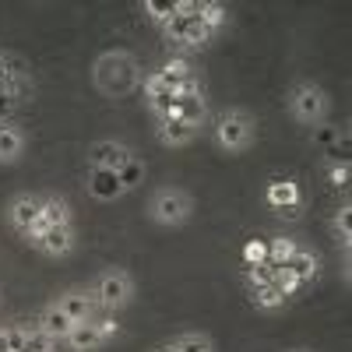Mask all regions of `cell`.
<instances>
[{"label": "cell", "mask_w": 352, "mask_h": 352, "mask_svg": "<svg viewBox=\"0 0 352 352\" xmlns=\"http://www.w3.org/2000/svg\"><path fill=\"white\" fill-rule=\"evenodd\" d=\"M0 352H11L8 349V324H0Z\"/></svg>", "instance_id": "e575fe53"}, {"label": "cell", "mask_w": 352, "mask_h": 352, "mask_svg": "<svg viewBox=\"0 0 352 352\" xmlns=\"http://www.w3.org/2000/svg\"><path fill=\"white\" fill-rule=\"evenodd\" d=\"M85 190H88L92 201H102V204H113V201L127 197V190L120 187V176L109 173V169H88L85 173Z\"/></svg>", "instance_id": "9a60e30c"}, {"label": "cell", "mask_w": 352, "mask_h": 352, "mask_svg": "<svg viewBox=\"0 0 352 352\" xmlns=\"http://www.w3.org/2000/svg\"><path fill=\"white\" fill-rule=\"evenodd\" d=\"M152 124H155L152 134H155V141L162 144V148H187V144H194L201 138V131L187 127L180 116H159V120H152Z\"/></svg>", "instance_id": "5bb4252c"}, {"label": "cell", "mask_w": 352, "mask_h": 352, "mask_svg": "<svg viewBox=\"0 0 352 352\" xmlns=\"http://www.w3.org/2000/svg\"><path fill=\"white\" fill-rule=\"evenodd\" d=\"M320 268H324V261H320V250H317V247H307V243H300L296 257L289 261V272L296 275L303 285H314V282L320 278Z\"/></svg>", "instance_id": "44dd1931"}, {"label": "cell", "mask_w": 352, "mask_h": 352, "mask_svg": "<svg viewBox=\"0 0 352 352\" xmlns=\"http://www.w3.org/2000/svg\"><path fill=\"white\" fill-rule=\"evenodd\" d=\"M39 215H43V194H32V190H21V194L8 197V204H4V222H8L11 232H18V236Z\"/></svg>", "instance_id": "8fae6325"}, {"label": "cell", "mask_w": 352, "mask_h": 352, "mask_svg": "<svg viewBox=\"0 0 352 352\" xmlns=\"http://www.w3.org/2000/svg\"><path fill=\"white\" fill-rule=\"evenodd\" d=\"M138 92H141V99H144V109H148V116L152 120H159V116H173L176 113V92L162 81V74L155 71V67H148L141 74V85H138Z\"/></svg>", "instance_id": "9c48e42d"}, {"label": "cell", "mask_w": 352, "mask_h": 352, "mask_svg": "<svg viewBox=\"0 0 352 352\" xmlns=\"http://www.w3.org/2000/svg\"><path fill=\"white\" fill-rule=\"evenodd\" d=\"M194 11H197V18L204 21V28L219 39V32L229 25V8L226 4H219V0H194Z\"/></svg>", "instance_id": "4316f807"}, {"label": "cell", "mask_w": 352, "mask_h": 352, "mask_svg": "<svg viewBox=\"0 0 352 352\" xmlns=\"http://www.w3.org/2000/svg\"><path fill=\"white\" fill-rule=\"evenodd\" d=\"M155 352H173V345H169V342H166V345H159V349H155Z\"/></svg>", "instance_id": "8d00e7d4"}, {"label": "cell", "mask_w": 352, "mask_h": 352, "mask_svg": "<svg viewBox=\"0 0 352 352\" xmlns=\"http://www.w3.org/2000/svg\"><path fill=\"white\" fill-rule=\"evenodd\" d=\"M28 250H36L46 261H67L78 250V229L74 226H50L46 232L28 243Z\"/></svg>", "instance_id": "30bf717a"}, {"label": "cell", "mask_w": 352, "mask_h": 352, "mask_svg": "<svg viewBox=\"0 0 352 352\" xmlns=\"http://www.w3.org/2000/svg\"><path fill=\"white\" fill-rule=\"evenodd\" d=\"M85 289L92 296V303L99 307V314H120L138 296V282L124 264H109V268L96 272L92 282H85Z\"/></svg>", "instance_id": "5b68a950"}, {"label": "cell", "mask_w": 352, "mask_h": 352, "mask_svg": "<svg viewBox=\"0 0 352 352\" xmlns=\"http://www.w3.org/2000/svg\"><path fill=\"white\" fill-rule=\"evenodd\" d=\"M53 303L60 307L74 324H88V320H96L99 317V307L92 303V296H88V289L85 285H67V289H60L53 296Z\"/></svg>", "instance_id": "7c38bea8"}, {"label": "cell", "mask_w": 352, "mask_h": 352, "mask_svg": "<svg viewBox=\"0 0 352 352\" xmlns=\"http://www.w3.org/2000/svg\"><path fill=\"white\" fill-rule=\"evenodd\" d=\"M159 36H162L169 53H184V56H194V53L208 50L215 43V36L204 28V21L194 11V0H180V14H176Z\"/></svg>", "instance_id": "8992f818"}, {"label": "cell", "mask_w": 352, "mask_h": 352, "mask_svg": "<svg viewBox=\"0 0 352 352\" xmlns=\"http://www.w3.org/2000/svg\"><path fill=\"white\" fill-rule=\"evenodd\" d=\"M194 212H197V201L180 184H162L144 201V219L159 229H184V226H190Z\"/></svg>", "instance_id": "277c9868"}, {"label": "cell", "mask_w": 352, "mask_h": 352, "mask_svg": "<svg viewBox=\"0 0 352 352\" xmlns=\"http://www.w3.org/2000/svg\"><path fill=\"white\" fill-rule=\"evenodd\" d=\"M240 261H243V268L268 261V236H250V240L243 243V250H240Z\"/></svg>", "instance_id": "4dcf8cb0"}, {"label": "cell", "mask_w": 352, "mask_h": 352, "mask_svg": "<svg viewBox=\"0 0 352 352\" xmlns=\"http://www.w3.org/2000/svg\"><path fill=\"white\" fill-rule=\"evenodd\" d=\"M155 71L162 74V81L173 88V92H176L180 85H187V81H194V78L204 74V71L194 64V56H184V53H166V56H162V64H159Z\"/></svg>", "instance_id": "2e32d148"}, {"label": "cell", "mask_w": 352, "mask_h": 352, "mask_svg": "<svg viewBox=\"0 0 352 352\" xmlns=\"http://www.w3.org/2000/svg\"><path fill=\"white\" fill-rule=\"evenodd\" d=\"M106 345H109V342L99 335V328L92 324V320H88V324H74L71 335L60 342L64 352H102Z\"/></svg>", "instance_id": "ffe728a7"}, {"label": "cell", "mask_w": 352, "mask_h": 352, "mask_svg": "<svg viewBox=\"0 0 352 352\" xmlns=\"http://www.w3.org/2000/svg\"><path fill=\"white\" fill-rule=\"evenodd\" d=\"M169 345L173 352H215V338L208 331H180Z\"/></svg>", "instance_id": "83f0119b"}, {"label": "cell", "mask_w": 352, "mask_h": 352, "mask_svg": "<svg viewBox=\"0 0 352 352\" xmlns=\"http://www.w3.org/2000/svg\"><path fill=\"white\" fill-rule=\"evenodd\" d=\"M92 324L99 328V335L106 338V342H113V338H120V320H116V314H99L96 320H92Z\"/></svg>", "instance_id": "836d02e7"}, {"label": "cell", "mask_w": 352, "mask_h": 352, "mask_svg": "<svg viewBox=\"0 0 352 352\" xmlns=\"http://www.w3.org/2000/svg\"><path fill=\"white\" fill-rule=\"evenodd\" d=\"M300 243L303 240L289 236V232H272V236H268V261L275 264V268H289V261L296 257Z\"/></svg>", "instance_id": "484cf974"}, {"label": "cell", "mask_w": 352, "mask_h": 352, "mask_svg": "<svg viewBox=\"0 0 352 352\" xmlns=\"http://www.w3.org/2000/svg\"><path fill=\"white\" fill-rule=\"evenodd\" d=\"M25 352H60V342H53L36 320L28 324V342H25Z\"/></svg>", "instance_id": "1f68e13d"}, {"label": "cell", "mask_w": 352, "mask_h": 352, "mask_svg": "<svg viewBox=\"0 0 352 352\" xmlns=\"http://www.w3.org/2000/svg\"><path fill=\"white\" fill-rule=\"evenodd\" d=\"M138 11H141V18H144V21L155 25L159 32H162V28H166L176 14H180V0H141Z\"/></svg>", "instance_id": "d4e9b609"}, {"label": "cell", "mask_w": 352, "mask_h": 352, "mask_svg": "<svg viewBox=\"0 0 352 352\" xmlns=\"http://www.w3.org/2000/svg\"><path fill=\"white\" fill-rule=\"evenodd\" d=\"M36 324H39V328H43V331H46L53 342H64V338L71 335V328H74V320H71V317H67L60 307H56V303L50 300V303H43V307H39V314H36Z\"/></svg>", "instance_id": "d6986e66"}, {"label": "cell", "mask_w": 352, "mask_h": 352, "mask_svg": "<svg viewBox=\"0 0 352 352\" xmlns=\"http://www.w3.org/2000/svg\"><path fill=\"white\" fill-rule=\"evenodd\" d=\"M282 352H314L310 345H292V349H282Z\"/></svg>", "instance_id": "d590c367"}, {"label": "cell", "mask_w": 352, "mask_h": 352, "mask_svg": "<svg viewBox=\"0 0 352 352\" xmlns=\"http://www.w3.org/2000/svg\"><path fill=\"white\" fill-rule=\"evenodd\" d=\"M285 113H289V120L296 124V127H320V124H328V116H331V96H328V88L314 81V78H296L289 88H285Z\"/></svg>", "instance_id": "3957f363"}, {"label": "cell", "mask_w": 352, "mask_h": 352, "mask_svg": "<svg viewBox=\"0 0 352 352\" xmlns=\"http://www.w3.org/2000/svg\"><path fill=\"white\" fill-rule=\"evenodd\" d=\"M317 176L331 194H342L349 197V184H352V159L345 155H320L317 162Z\"/></svg>", "instance_id": "4fadbf2b"}, {"label": "cell", "mask_w": 352, "mask_h": 352, "mask_svg": "<svg viewBox=\"0 0 352 352\" xmlns=\"http://www.w3.org/2000/svg\"><path fill=\"white\" fill-rule=\"evenodd\" d=\"M247 300H250V307L257 310V314H264V317H272V314H282L285 307H289V300L278 292V285L272 282V285H257V289H247Z\"/></svg>", "instance_id": "603a6c76"}, {"label": "cell", "mask_w": 352, "mask_h": 352, "mask_svg": "<svg viewBox=\"0 0 352 352\" xmlns=\"http://www.w3.org/2000/svg\"><path fill=\"white\" fill-rule=\"evenodd\" d=\"M328 236L335 240V247L345 254L352 250V201L342 197L335 208L328 212Z\"/></svg>", "instance_id": "ac0fdd59"}, {"label": "cell", "mask_w": 352, "mask_h": 352, "mask_svg": "<svg viewBox=\"0 0 352 352\" xmlns=\"http://www.w3.org/2000/svg\"><path fill=\"white\" fill-rule=\"evenodd\" d=\"M39 222L50 229V226H74V208L64 194H43V215Z\"/></svg>", "instance_id": "cb8c5ba5"}, {"label": "cell", "mask_w": 352, "mask_h": 352, "mask_svg": "<svg viewBox=\"0 0 352 352\" xmlns=\"http://www.w3.org/2000/svg\"><path fill=\"white\" fill-rule=\"evenodd\" d=\"M134 155H138V148L124 138H96V141H88V148H85L88 169H109V173H116Z\"/></svg>", "instance_id": "ba28073f"}, {"label": "cell", "mask_w": 352, "mask_h": 352, "mask_svg": "<svg viewBox=\"0 0 352 352\" xmlns=\"http://www.w3.org/2000/svg\"><path fill=\"white\" fill-rule=\"evenodd\" d=\"M116 176H120V187L131 194V190H138V187L144 184V176H148V166H144L141 155H134L131 162H124L120 169H116Z\"/></svg>", "instance_id": "f1b7e54d"}, {"label": "cell", "mask_w": 352, "mask_h": 352, "mask_svg": "<svg viewBox=\"0 0 352 352\" xmlns=\"http://www.w3.org/2000/svg\"><path fill=\"white\" fill-rule=\"evenodd\" d=\"M28 152V131L21 124H0V166H18Z\"/></svg>", "instance_id": "e0dca14e"}, {"label": "cell", "mask_w": 352, "mask_h": 352, "mask_svg": "<svg viewBox=\"0 0 352 352\" xmlns=\"http://www.w3.org/2000/svg\"><path fill=\"white\" fill-rule=\"evenodd\" d=\"M212 148L219 155H247L254 144H257V116L247 106H222L212 109V120L204 127Z\"/></svg>", "instance_id": "7a4b0ae2"}, {"label": "cell", "mask_w": 352, "mask_h": 352, "mask_svg": "<svg viewBox=\"0 0 352 352\" xmlns=\"http://www.w3.org/2000/svg\"><path fill=\"white\" fill-rule=\"evenodd\" d=\"M141 74H144L141 60L131 50H124V46L102 50L92 60V67H88L92 88L99 96H106V99H127V96H134L138 85H141Z\"/></svg>", "instance_id": "6da1fadb"}, {"label": "cell", "mask_w": 352, "mask_h": 352, "mask_svg": "<svg viewBox=\"0 0 352 352\" xmlns=\"http://www.w3.org/2000/svg\"><path fill=\"white\" fill-rule=\"evenodd\" d=\"M173 116H180V120L194 131L204 134V127H208L212 120V106H208V96H190V99H180L176 102V113Z\"/></svg>", "instance_id": "7402d4cb"}, {"label": "cell", "mask_w": 352, "mask_h": 352, "mask_svg": "<svg viewBox=\"0 0 352 352\" xmlns=\"http://www.w3.org/2000/svg\"><path fill=\"white\" fill-rule=\"evenodd\" d=\"M243 289H257V285H272L278 278V268L272 261H264V264H250V268H243Z\"/></svg>", "instance_id": "f546056e"}, {"label": "cell", "mask_w": 352, "mask_h": 352, "mask_svg": "<svg viewBox=\"0 0 352 352\" xmlns=\"http://www.w3.org/2000/svg\"><path fill=\"white\" fill-rule=\"evenodd\" d=\"M28 324H32V320H8V349H11V352H25Z\"/></svg>", "instance_id": "d6a6232c"}, {"label": "cell", "mask_w": 352, "mask_h": 352, "mask_svg": "<svg viewBox=\"0 0 352 352\" xmlns=\"http://www.w3.org/2000/svg\"><path fill=\"white\" fill-rule=\"evenodd\" d=\"M261 201L268 212L285 215V219H300L303 208H307V194H303L300 180H292V176H272V180L264 184Z\"/></svg>", "instance_id": "52a82bcc"}]
</instances>
